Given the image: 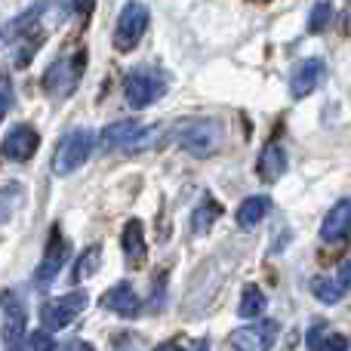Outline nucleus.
I'll return each instance as SVG.
<instances>
[{"mask_svg": "<svg viewBox=\"0 0 351 351\" xmlns=\"http://www.w3.org/2000/svg\"><path fill=\"white\" fill-rule=\"evenodd\" d=\"M99 305H102L105 311H111V315L136 317V315H139V308H142V299L136 296V290H133V284H130V280H121V284L108 287V290L102 293Z\"/></svg>", "mask_w": 351, "mask_h": 351, "instance_id": "nucleus-13", "label": "nucleus"}, {"mask_svg": "<svg viewBox=\"0 0 351 351\" xmlns=\"http://www.w3.org/2000/svg\"><path fill=\"white\" fill-rule=\"evenodd\" d=\"M84 62H86L84 49H77L74 56H59V59L47 68V74H43V93H47L49 99H56V102L68 99L77 90L80 77H84Z\"/></svg>", "mask_w": 351, "mask_h": 351, "instance_id": "nucleus-3", "label": "nucleus"}, {"mask_svg": "<svg viewBox=\"0 0 351 351\" xmlns=\"http://www.w3.org/2000/svg\"><path fill=\"white\" fill-rule=\"evenodd\" d=\"M330 336V330H327V324H311L308 327V351H321L324 346V339Z\"/></svg>", "mask_w": 351, "mask_h": 351, "instance_id": "nucleus-24", "label": "nucleus"}, {"mask_svg": "<svg viewBox=\"0 0 351 351\" xmlns=\"http://www.w3.org/2000/svg\"><path fill=\"white\" fill-rule=\"evenodd\" d=\"M278 336H280L278 321H256L243 330H234L228 342H231V348H237V351H271Z\"/></svg>", "mask_w": 351, "mask_h": 351, "instance_id": "nucleus-9", "label": "nucleus"}, {"mask_svg": "<svg viewBox=\"0 0 351 351\" xmlns=\"http://www.w3.org/2000/svg\"><path fill=\"white\" fill-rule=\"evenodd\" d=\"M68 3H71V10H74V12L86 16V12H90L93 6H96V0H68Z\"/></svg>", "mask_w": 351, "mask_h": 351, "instance_id": "nucleus-27", "label": "nucleus"}, {"mask_svg": "<svg viewBox=\"0 0 351 351\" xmlns=\"http://www.w3.org/2000/svg\"><path fill=\"white\" fill-rule=\"evenodd\" d=\"M93 145H96V136H93L90 130L77 127V130H71V133H65L59 139V145H56V152H53V173L56 176L77 173L80 167L90 160Z\"/></svg>", "mask_w": 351, "mask_h": 351, "instance_id": "nucleus-4", "label": "nucleus"}, {"mask_svg": "<svg viewBox=\"0 0 351 351\" xmlns=\"http://www.w3.org/2000/svg\"><path fill=\"white\" fill-rule=\"evenodd\" d=\"M84 308H86L84 290H71V293H65V296H56V299H49V302H43L40 327L47 330V333H59V330H65L71 321H77Z\"/></svg>", "mask_w": 351, "mask_h": 351, "instance_id": "nucleus-6", "label": "nucleus"}, {"mask_svg": "<svg viewBox=\"0 0 351 351\" xmlns=\"http://www.w3.org/2000/svg\"><path fill=\"white\" fill-rule=\"evenodd\" d=\"M330 19H333V6L327 3V0H321V3L311 6V16H308V31L315 34V31H324L330 25Z\"/></svg>", "mask_w": 351, "mask_h": 351, "instance_id": "nucleus-22", "label": "nucleus"}, {"mask_svg": "<svg viewBox=\"0 0 351 351\" xmlns=\"http://www.w3.org/2000/svg\"><path fill=\"white\" fill-rule=\"evenodd\" d=\"M53 348V333L47 330H37V333H28L25 342L19 346V351H49Z\"/></svg>", "mask_w": 351, "mask_h": 351, "instance_id": "nucleus-23", "label": "nucleus"}, {"mask_svg": "<svg viewBox=\"0 0 351 351\" xmlns=\"http://www.w3.org/2000/svg\"><path fill=\"white\" fill-rule=\"evenodd\" d=\"M268 213H271V197L253 194V197H247L241 206H237V225H241V228H256Z\"/></svg>", "mask_w": 351, "mask_h": 351, "instance_id": "nucleus-19", "label": "nucleus"}, {"mask_svg": "<svg viewBox=\"0 0 351 351\" xmlns=\"http://www.w3.org/2000/svg\"><path fill=\"white\" fill-rule=\"evenodd\" d=\"M152 25V10H148L142 0H130L121 6L114 22V49L117 53H130V49L139 47L142 34Z\"/></svg>", "mask_w": 351, "mask_h": 351, "instance_id": "nucleus-5", "label": "nucleus"}, {"mask_svg": "<svg viewBox=\"0 0 351 351\" xmlns=\"http://www.w3.org/2000/svg\"><path fill=\"white\" fill-rule=\"evenodd\" d=\"M167 93V74L158 65H139L123 77V96L130 108L145 111Z\"/></svg>", "mask_w": 351, "mask_h": 351, "instance_id": "nucleus-2", "label": "nucleus"}, {"mask_svg": "<svg viewBox=\"0 0 351 351\" xmlns=\"http://www.w3.org/2000/svg\"><path fill=\"white\" fill-rule=\"evenodd\" d=\"M121 250H123V256H127V262L133 268L142 265V259H145V253H148V243H145V225H142L139 219H130V222L123 225Z\"/></svg>", "mask_w": 351, "mask_h": 351, "instance_id": "nucleus-16", "label": "nucleus"}, {"mask_svg": "<svg viewBox=\"0 0 351 351\" xmlns=\"http://www.w3.org/2000/svg\"><path fill=\"white\" fill-rule=\"evenodd\" d=\"M3 351H12L16 346L25 342V327H28V308H25V299L16 290H3Z\"/></svg>", "mask_w": 351, "mask_h": 351, "instance_id": "nucleus-7", "label": "nucleus"}, {"mask_svg": "<svg viewBox=\"0 0 351 351\" xmlns=\"http://www.w3.org/2000/svg\"><path fill=\"white\" fill-rule=\"evenodd\" d=\"M321 351H351V342H348V336H342V333H330L327 339H324Z\"/></svg>", "mask_w": 351, "mask_h": 351, "instance_id": "nucleus-25", "label": "nucleus"}, {"mask_svg": "<svg viewBox=\"0 0 351 351\" xmlns=\"http://www.w3.org/2000/svg\"><path fill=\"white\" fill-rule=\"evenodd\" d=\"M154 351H182L179 346H176V342H164V346H158Z\"/></svg>", "mask_w": 351, "mask_h": 351, "instance_id": "nucleus-29", "label": "nucleus"}, {"mask_svg": "<svg viewBox=\"0 0 351 351\" xmlns=\"http://www.w3.org/2000/svg\"><path fill=\"white\" fill-rule=\"evenodd\" d=\"M10 108H12V80L10 74H3V105H0V111L10 114Z\"/></svg>", "mask_w": 351, "mask_h": 351, "instance_id": "nucleus-26", "label": "nucleus"}, {"mask_svg": "<svg viewBox=\"0 0 351 351\" xmlns=\"http://www.w3.org/2000/svg\"><path fill=\"white\" fill-rule=\"evenodd\" d=\"M348 290H351V256L336 268V274H324V278L311 280V293L324 305H336Z\"/></svg>", "mask_w": 351, "mask_h": 351, "instance_id": "nucleus-12", "label": "nucleus"}, {"mask_svg": "<svg viewBox=\"0 0 351 351\" xmlns=\"http://www.w3.org/2000/svg\"><path fill=\"white\" fill-rule=\"evenodd\" d=\"M68 256H71V243L62 237L59 225H53V228H49L47 250H43V259H40V265H37V271H34V284H37V287L53 284L56 274H59L62 265L68 262Z\"/></svg>", "mask_w": 351, "mask_h": 351, "instance_id": "nucleus-8", "label": "nucleus"}, {"mask_svg": "<svg viewBox=\"0 0 351 351\" xmlns=\"http://www.w3.org/2000/svg\"><path fill=\"white\" fill-rule=\"evenodd\" d=\"M287 167H290V158H287L284 145L271 142V145L262 148V154H259V167H256V170H259V179H262V182L274 185L278 179H284Z\"/></svg>", "mask_w": 351, "mask_h": 351, "instance_id": "nucleus-17", "label": "nucleus"}, {"mask_svg": "<svg viewBox=\"0 0 351 351\" xmlns=\"http://www.w3.org/2000/svg\"><path fill=\"white\" fill-rule=\"evenodd\" d=\"M219 216H222V204H219V200H213L210 194H204V197H200V204L194 206V213H191V234H197V237L210 234V228L216 225Z\"/></svg>", "mask_w": 351, "mask_h": 351, "instance_id": "nucleus-18", "label": "nucleus"}, {"mask_svg": "<svg viewBox=\"0 0 351 351\" xmlns=\"http://www.w3.org/2000/svg\"><path fill=\"white\" fill-rule=\"evenodd\" d=\"M197 351H210V346H206V342H197Z\"/></svg>", "mask_w": 351, "mask_h": 351, "instance_id": "nucleus-30", "label": "nucleus"}, {"mask_svg": "<svg viewBox=\"0 0 351 351\" xmlns=\"http://www.w3.org/2000/svg\"><path fill=\"white\" fill-rule=\"evenodd\" d=\"M351 237V200L342 197L330 206V213L321 222V241L324 243H342Z\"/></svg>", "mask_w": 351, "mask_h": 351, "instance_id": "nucleus-14", "label": "nucleus"}, {"mask_svg": "<svg viewBox=\"0 0 351 351\" xmlns=\"http://www.w3.org/2000/svg\"><path fill=\"white\" fill-rule=\"evenodd\" d=\"M99 262H102V247H86L84 253H80V259H77V268H74V280H86V278H93V274L99 271Z\"/></svg>", "mask_w": 351, "mask_h": 351, "instance_id": "nucleus-21", "label": "nucleus"}, {"mask_svg": "<svg viewBox=\"0 0 351 351\" xmlns=\"http://www.w3.org/2000/svg\"><path fill=\"white\" fill-rule=\"evenodd\" d=\"M268 308V296L262 293V287L256 284H247L241 290V299H237V315L243 317V321H256V317H262Z\"/></svg>", "mask_w": 351, "mask_h": 351, "instance_id": "nucleus-20", "label": "nucleus"}, {"mask_svg": "<svg viewBox=\"0 0 351 351\" xmlns=\"http://www.w3.org/2000/svg\"><path fill=\"white\" fill-rule=\"evenodd\" d=\"M225 130L216 117H197V121H182L176 127V142L182 152H188L191 158H213L222 148Z\"/></svg>", "mask_w": 351, "mask_h": 351, "instance_id": "nucleus-1", "label": "nucleus"}, {"mask_svg": "<svg viewBox=\"0 0 351 351\" xmlns=\"http://www.w3.org/2000/svg\"><path fill=\"white\" fill-rule=\"evenodd\" d=\"M145 133V127H142L139 121H114L108 123V127L99 133V145L105 148V152H114V148H123V152H133V145L139 142V136Z\"/></svg>", "mask_w": 351, "mask_h": 351, "instance_id": "nucleus-15", "label": "nucleus"}, {"mask_svg": "<svg viewBox=\"0 0 351 351\" xmlns=\"http://www.w3.org/2000/svg\"><path fill=\"white\" fill-rule=\"evenodd\" d=\"M59 351H96L90 346V342H84V339H74V342H68L65 348H59Z\"/></svg>", "mask_w": 351, "mask_h": 351, "instance_id": "nucleus-28", "label": "nucleus"}, {"mask_svg": "<svg viewBox=\"0 0 351 351\" xmlns=\"http://www.w3.org/2000/svg\"><path fill=\"white\" fill-rule=\"evenodd\" d=\"M40 148V133H37L31 123H16V127L6 130L3 136V158L16 160V164H25L31 160Z\"/></svg>", "mask_w": 351, "mask_h": 351, "instance_id": "nucleus-10", "label": "nucleus"}, {"mask_svg": "<svg viewBox=\"0 0 351 351\" xmlns=\"http://www.w3.org/2000/svg\"><path fill=\"white\" fill-rule=\"evenodd\" d=\"M327 80V62L324 59H302L290 74V93L293 99H305Z\"/></svg>", "mask_w": 351, "mask_h": 351, "instance_id": "nucleus-11", "label": "nucleus"}]
</instances>
